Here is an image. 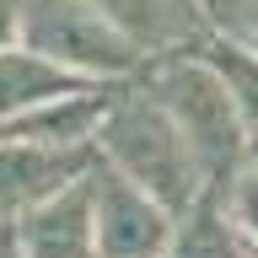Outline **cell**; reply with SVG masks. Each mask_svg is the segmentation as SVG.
<instances>
[{
	"instance_id": "cell-1",
	"label": "cell",
	"mask_w": 258,
	"mask_h": 258,
	"mask_svg": "<svg viewBox=\"0 0 258 258\" xmlns=\"http://www.w3.org/2000/svg\"><path fill=\"white\" fill-rule=\"evenodd\" d=\"M145 86L161 97V108L177 118L188 151L199 156V172L215 194H231L237 177L253 167V124L242 113L231 81L205 59V54H172V59L145 64Z\"/></svg>"
},
{
	"instance_id": "cell-2",
	"label": "cell",
	"mask_w": 258,
	"mask_h": 258,
	"mask_svg": "<svg viewBox=\"0 0 258 258\" xmlns=\"http://www.w3.org/2000/svg\"><path fill=\"white\" fill-rule=\"evenodd\" d=\"M97 156L108 167H118L129 183H140L145 194H156L172 215L194 210L210 194L205 172H199V156L188 151L177 118L161 108V97L145 81L118 86L108 118H102V135H97Z\"/></svg>"
},
{
	"instance_id": "cell-3",
	"label": "cell",
	"mask_w": 258,
	"mask_h": 258,
	"mask_svg": "<svg viewBox=\"0 0 258 258\" xmlns=\"http://www.w3.org/2000/svg\"><path fill=\"white\" fill-rule=\"evenodd\" d=\"M16 43L97 86H124L145 76V54L92 0H16Z\"/></svg>"
},
{
	"instance_id": "cell-4",
	"label": "cell",
	"mask_w": 258,
	"mask_h": 258,
	"mask_svg": "<svg viewBox=\"0 0 258 258\" xmlns=\"http://www.w3.org/2000/svg\"><path fill=\"white\" fill-rule=\"evenodd\" d=\"M86 188H92V215H97V247H102V258H167L177 215L161 205L156 194H145L140 183H129L102 156L92 161Z\"/></svg>"
},
{
	"instance_id": "cell-5",
	"label": "cell",
	"mask_w": 258,
	"mask_h": 258,
	"mask_svg": "<svg viewBox=\"0 0 258 258\" xmlns=\"http://www.w3.org/2000/svg\"><path fill=\"white\" fill-rule=\"evenodd\" d=\"M97 145H27L0 140V226H22L92 172Z\"/></svg>"
},
{
	"instance_id": "cell-6",
	"label": "cell",
	"mask_w": 258,
	"mask_h": 258,
	"mask_svg": "<svg viewBox=\"0 0 258 258\" xmlns=\"http://www.w3.org/2000/svg\"><path fill=\"white\" fill-rule=\"evenodd\" d=\"M92 6H102V16L145 54V64L172 59V54H199L215 38L199 0H92Z\"/></svg>"
},
{
	"instance_id": "cell-7",
	"label": "cell",
	"mask_w": 258,
	"mask_h": 258,
	"mask_svg": "<svg viewBox=\"0 0 258 258\" xmlns=\"http://www.w3.org/2000/svg\"><path fill=\"white\" fill-rule=\"evenodd\" d=\"M16 231H22V253L27 258H102L86 177L76 188H64L59 199H48L43 210H32Z\"/></svg>"
},
{
	"instance_id": "cell-8",
	"label": "cell",
	"mask_w": 258,
	"mask_h": 258,
	"mask_svg": "<svg viewBox=\"0 0 258 258\" xmlns=\"http://www.w3.org/2000/svg\"><path fill=\"white\" fill-rule=\"evenodd\" d=\"M81 86H97V81H76L70 70L38 59L22 43L0 48V124H11L16 113H27V108H43V102H54L64 92H81Z\"/></svg>"
},
{
	"instance_id": "cell-9",
	"label": "cell",
	"mask_w": 258,
	"mask_h": 258,
	"mask_svg": "<svg viewBox=\"0 0 258 258\" xmlns=\"http://www.w3.org/2000/svg\"><path fill=\"white\" fill-rule=\"evenodd\" d=\"M167 258H253L237 215H231V205H226V194L210 188L194 210L177 215V231H172Z\"/></svg>"
},
{
	"instance_id": "cell-10",
	"label": "cell",
	"mask_w": 258,
	"mask_h": 258,
	"mask_svg": "<svg viewBox=\"0 0 258 258\" xmlns=\"http://www.w3.org/2000/svg\"><path fill=\"white\" fill-rule=\"evenodd\" d=\"M199 54L231 81V92H237L242 113H247V124H253V140H258V54H247V48H237V43H221V38H210Z\"/></svg>"
},
{
	"instance_id": "cell-11",
	"label": "cell",
	"mask_w": 258,
	"mask_h": 258,
	"mask_svg": "<svg viewBox=\"0 0 258 258\" xmlns=\"http://www.w3.org/2000/svg\"><path fill=\"white\" fill-rule=\"evenodd\" d=\"M221 43L258 48V0H199Z\"/></svg>"
},
{
	"instance_id": "cell-12",
	"label": "cell",
	"mask_w": 258,
	"mask_h": 258,
	"mask_svg": "<svg viewBox=\"0 0 258 258\" xmlns=\"http://www.w3.org/2000/svg\"><path fill=\"white\" fill-rule=\"evenodd\" d=\"M226 205H231L242 237H247V247H253V258H258V167H247V172L237 177V188L226 194Z\"/></svg>"
},
{
	"instance_id": "cell-13",
	"label": "cell",
	"mask_w": 258,
	"mask_h": 258,
	"mask_svg": "<svg viewBox=\"0 0 258 258\" xmlns=\"http://www.w3.org/2000/svg\"><path fill=\"white\" fill-rule=\"evenodd\" d=\"M16 43V0H0V48Z\"/></svg>"
},
{
	"instance_id": "cell-14",
	"label": "cell",
	"mask_w": 258,
	"mask_h": 258,
	"mask_svg": "<svg viewBox=\"0 0 258 258\" xmlns=\"http://www.w3.org/2000/svg\"><path fill=\"white\" fill-rule=\"evenodd\" d=\"M0 258H27V253H22V231H16V226H0Z\"/></svg>"
},
{
	"instance_id": "cell-15",
	"label": "cell",
	"mask_w": 258,
	"mask_h": 258,
	"mask_svg": "<svg viewBox=\"0 0 258 258\" xmlns=\"http://www.w3.org/2000/svg\"><path fill=\"white\" fill-rule=\"evenodd\" d=\"M253 167H258V151H253Z\"/></svg>"
}]
</instances>
